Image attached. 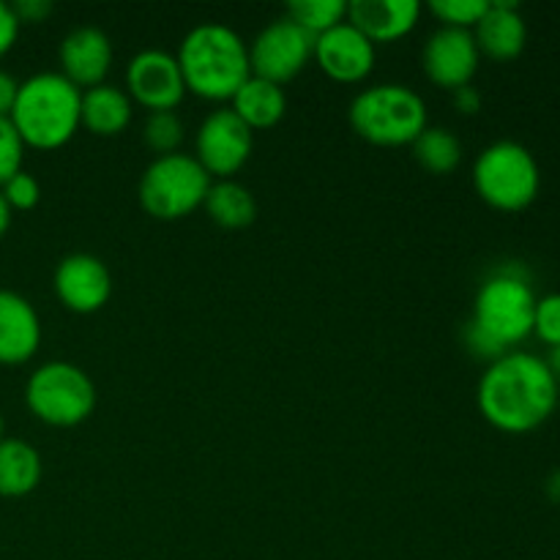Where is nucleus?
I'll return each instance as SVG.
<instances>
[{
	"instance_id": "dca6fc26",
	"label": "nucleus",
	"mask_w": 560,
	"mask_h": 560,
	"mask_svg": "<svg viewBox=\"0 0 560 560\" xmlns=\"http://www.w3.org/2000/svg\"><path fill=\"white\" fill-rule=\"evenodd\" d=\"M42 345V320L25 295L0 290V364H25Z\"/></svg>"
},
{
	"instance_id": "f704fd0d",
	"label": "nucleus",
	"mask_w": 560,
	"mask_h": 560,
	"mask_svg": "<svg viewBox=\"0 0 560 560\" xmlns=\"http://www.w3.org/2000/svg\"><path fill=\"white\" fill-rule=\"evenodd\" d=\"M545 495L547 501L560 506V468L552 470V474L545 479Z\"/></svg>"
},
{
	"instance_id": "a878e982",
	"label": "nucleus",
	"mask_w": 560,
	"mask_h": 560,
	"mask_svg": "<svg viewBox=\"0 0 560 560\" xmlns=\"http://www.w3.org/2000/svg\"><path fill=\"white\" fill-rule=\"evenodd\" d=\"M490 9V0H432L430 11L441 27L474 31L481 16Z\"/></svg>"
},
{
	"instance_id": "393cba45",
	"label": "nucleus",
	"mask_w": 560,
	"mask_h": 560,
	"mask_svg": "<svg viewBox=\"0 0 560 560\" xmlns=\"http://www.w3.org/2000/svg\"><path fill=\"white\" fill-rule=\"evenodd\" d=\"M184 120L175 109H164V113H148L142 120V142L156 156H170L178 153L184 145Z\"/></svg>"
},
{
	"instance_id": "9d476101",
	"label": "nucleus",
	"mask_w": 560,
	"mask_h": 560,
	"mask_svg": "<svg viewBox=\"0 0 560 560\" xmlns=\"http://www.w3.org/2000/svg\"><path fill=\"white\" fill-rule=\"evenodd\" d=\"M255 151V131L230 107L211 109L195 137V159L211 178H233Z\"/></svg>"
},
{
	"instance_id": "6ab92c4d",
	"label": "nucleus",
	"mask_w": 560,
	"mask_h": 560,
	"mask_svg": "<svg viewBox=\"0 0 560 560\" xmlns=\"http://www.w3.org/2000/svg\"><path fill=\"white\" fill-rule=\"evenodd\" d=\"M135 118V102L118 85L102 82L96 88L82 91L80 126H85L96 137H118Z\"/></svg>"
},
{
	"instance_id": "c9c22d12",
	"label": "nucleus",
	"mask_w": 560,
	"mask_h": 560,
	"mask_svg": "<svg viewBox=\"0 0 560 560\" xmlns=\"http://www.w3.org/2000/svg\"><path fill=\"white\" fill-rule=\"evenodd\" d=\"M11 208H9V202L3 200V195H0V238H3L5 235V230L11 228Z\"/></svg>"
},
{
	"instance_id": "2eb2a0df",
	"label": "nucleus",
	"mask_w": 560,
	"mask_h": 560,
	"mask_svg": "<svg viewBox=\"0 0 560 560\" xmlns=\"http://www.w3.org/2000/svg\"><path fill=\"white\" fill-rule=\"evenodd\" d=\"M115 60L113 42L102 27L80 25L63 36L58 47L60 74L74 88H96L109 74Z\"/></svg>"
},
{
	"instance_id": "20e7f679",
	"label": "nucleus",
	"mask_w": 560,
	"mask_h": 560,
	"mask_svg": "<svg viewBox=\"0 0 560 560\" xmlns=\"http://www.w3.org/2000/svg\"><path fill=\"white\" fill-rule=\"evenodd\" d=\"M348 118L361 140L381 148L413 145L430 126L424 98L402 82H381L355 93Z\"/></svg>"
},
{
	"instance_id": "4be33fe9",
	"label": "nucleus",
	"mask_w": 560,
	"mask_h": 560,
	"mask_svg": "<svg viewBox=\"0 0 560 560\" xmlns=\"http://www.w3.org/2000/svg\"><path fill=\"white\" fill-rule=\"evenodd\" d=\"M202 208H206L208 219L224 230H246L257 219L255 195L233 178L213 180Z\"/></svg>"
},
{
	"instance_id": "7ed1b4c3",
	"label": "nucleus",
	"mask_w": 560,
	"mask_h": 560,
	"mask_svg": "<svg viewBox=\"0 0 560 560\" xmlns=\"http://www.w3.org/2000/svg\"><path fill=\"white\" fill-rule=\"evenodd\" d=\"M82 91L60 71H38L20 82L9 120L20 131L25 148L55 151L80 131Z\"/></svg>"
},
{
	"instance_id": "b1692460",
	"label": "nucleus",
	"mask_w": 560,
	"mask_h": 560,
	"mask_svg": "<svg viewBox=\"0 0 560 560\" xmlns=\"http://www.w3.org/2000/svg\"><path fill=\"white\" fill-rule=\"evenodd\" d=\"M284 16L317 38L348 20V3L345 0H293Z\"/></svg>"
},
{
	"instance_id": "e433bc0d",
	"label": "nucleus",
	"mask_w": 560,
	"mask_h": 560,
	"mask_svg": "<svg viewBox=\"0 0 560 560\" xmlns=\"http://www.w3.org/2000/svg\"><path fill=\"white\" fill-rule=\"evenodd\" d=\"M547 366H550V372L556 375L558 386H560V348H552L550 355H547Z\"/></svg>"
},
{
	"instance_id": "5701e85b",
	"label": "nucleus",
	"mask_w": 560,
	"mask_h": 560,
	"mask_svg": "<svg viewBox=\"0 0 560 560\" xmlns=\"http://www.w3.org/2000/svg\"><path fill=\"white\" fill-rule=\"evenodd\" d=\"M413 156L427 173L448 175L463 162V142L446 126H427L413 142Z\"/></svg>"
},
{
	"instance_id": "cd10ccee",
	"label": "nucleus",
	"mask_w": 560,
	"mask_h": 560,
	"mask_svg": "<svg viewBox=\"0 0 560 560\" xmlns=\"http://www.w3.org/2000/svg\"><path fill=\"white\" fill-rule=\"evenodd\" d=\"M0 195L9 202L11 211H31L42 200V186H38L36 175H31L27 170H20L16 175H11L3 186H0Z\"/></svg>"
},
{
	"instance_id": "412c9836",
	"label": "nucleus",
	"mask_w": 560,
	"mask_h": 560,
	"mask_svg": "<svg viewBox=\"0 0 560 560\" xmlns=\"http://www.w3.org/2000/svg\"><path fill=\"white\" fill-rule=\"evenodd\" d=\"M42 454L33 443L22 441V438H3L0 441V495H31L42 481Z\"/></svg>"
},
{
	"instance_id": "72a5a7b5",
	"label": "nucleus",
	"mask_w": 560,
	"mask_h": 560,
	"mask_svg": "<svg viewBox=\"0 0 560 560\" xmlns=\"http://www.w3.org/2000/svg\"><path fill=\"white\" fill-rule=\"evenodd\" d=\"M16 91H20V82L9 71L0 69V118H9L11 115L16 102Z\"/></svg>"
},
{
	"instance_id": "4c0bfd02",
	"label": "nucleus",
	"mask_w": 560,
	"mask_h": 560,
	"mask_svg": "<svg viewBox=\"0 0 560 560\" xmlns=\"http://www.w3.org/2000/svg\"><path fill=\"white\" fill-rule=\"evenodd\" d=\"M5 438V424H3V416H0V441Z\"/></svg>"
},
{
	"instance_id": "f03ea898",
	"label": "nucleus",
	"mask_w": 560,
	"mask_h": 560,
	"mask_svg": "<svg viewBox=\"0 0 560 560\" xmlns=\"http://www.w3.org/2000/svg\"><path fill=\"white\" fill-rule=\"evenodd\" d=\"M175 58L186 91L206 102H230L252 77L249 44L222 22H202L191 27Z\"/></svg>"
},
{
	"instance_id": "1a4fd4ad",
	"label": "nucleus",
	"mask_w": 560,
	"mask_h": 560,
	"mask_svg": "<svg viewBox=\"0 0 560 560\" xmlns=\"http://www.w3.org/2000/svg\"><path fill=\"white\" fill-rule=\"evenodd\" d=\"M312 55H315V36L288 16H279L268 22L249 44L252 77L284 85L306 69Z\"/></svg>"
},
{
	"instance_id": "473e14b6",
	"label": "nucleus",
	"mask_w": 560,
	"mask_h": 560,
	"mask_svg": "<svg viewBox=\"0 0 560 560\" xmlns=\"http://www.w3.org/2000/svg\"><path fill=\"white\" fill-rule=\"evenodd\" d=\"M452 102L463 115H476L481 109V93L474 85L457 88V91H452Z\"/></svg>"
},
{
	"instance_id": "f257e3e1",
	"label": "nucleus",
	"mask_w": 560,
	"mask_h": 560,
	"mask_svg": "<svg viewBox=\"0 0 560 560\" xmlns=\"http://www.w3.org/2000/svg\"><path fill=\"white\" fill-rule=\"evenodd\" d=\"M560 386L547 359L528 350H509L487 364L476 388V405L490 427L506 435L539 430L556 416Z\"/></svg>"
},
{
	"instance_id": "f3484780",
	"label": "nucleus",
	"mask_w": 560,
	"mask_h": 560,
	"mask_svg": "<svg viewBox=\"0 0 560 560\" xmlns=\"http://www.w3.org/2000/svg\"><path fill=\"white\" fill-rule=\"evenodd\" d=\"M419 0H353L348 3V22L372 44H392L408 36L421 20Z\"/></svg>"
},
{
	"instance_id": "0eeeda50",
	"label": "nucleus",
	"mask_w": 560,
	"mask_h": 560,
	"mask_svg": "<svg viewBox=\"0 0 560 560\" xmlns=\"http://www.w3.org/2000/svg\"><path fill=\"white\" fill-rule=\"evenodd\" d=\"M213 178L191 153L156 156L140 175L137 200L148 217L159 222H178L206 202Z\"/></svg>"
},
{
	"instance_id": "2f4dec72",
	"label": "nucleus",
	"mask_w": 560,
	"mask_h": 560,
	"mask_svg": "<svg viewBox=\"0 0 560 560\" xmlns=\"http://www.w3.org/2000/svg\"><path fill=\"white\" fill-rule=\"evenodd\" d=\"M20 20H16L14 9H11V3H5V0H0V58H3L5 52H9L11 47L16 44V36H20Z\"/></svg>"
},
{
	"instance_id": "a211bd4d",
	"label": "nucleus",
	"mask_w": 560,
	"mask_h": 560,
	"mask_svg": "<svg viewBox=\"0 0 560 560\" xmlns=\"http://www.w3.org/2000/svg\"><path fill=\"white\" fill-rule=\"evenodd\" d=\"M474 38L490 60H514L528 44V22L514 0H490V9L474 27Z\"/></svg>"
},
{
	"instance_id": "7c9ffc66",
	"label": "nucleus",
	"mask_w": 560,
	"mask_h": 560,
	"mask_svg": "<svg viewBox=\"0 0 560 560\" xmlns=\"http://www.w3.org/2000/svg\"><path fill=\"white\" fill-rule=\"evenodd\" d=\"M20 25H38V22L47 20L52 14V3L49 0H16L11 3Z\"/></svg>"
},
{
	"instance_id": "bb28decb",
	"label": "nucleus",
	"mask_w": 560,
	"mask_h": 560,
	"mask_svg": "<svg viewBox=\"0 0 560 560\" xmlns=\"http://www.w3.org/2000/svg\"><path fill=\"white\" fill-rule=\"evenodd\" d=\"M534 337L547 348H560V293H547L536 299Z\"/></svg>"
},
{
	"instance_id": "f8f14e48",
	"label": "nucleus",
	"mask_w": 560,
	"mask_h": 560,
	"mask_svg": "<svg viewBox=\"0 0 560 560\" xmlns=\"http://www.w3.org/2000/svg\"><path fill=\"white\" fill-rule=\"evenodd\" d=\"M481 52L476 47L474 31L459 27H438L430 33L421 49V69L432 85L443 91H457L474 82L479 71Z\"/></svg>"
},
{
	"instance_id": "423d86ee",
	"label": "nucleus",
	"mask_w": 560,
	"mask_h": 560,
	"mask_svg": "<svg viewBox=\"0 0 560 560\" xmlns=\"http://www.w3.org/2000/svg\"><path fill=\"white\" fill-rule=\"evenodd\" d=\"M476 195L503 213L525 211L541 191V167L530 148L517 140H495L474 162Z\"/></svg>"
},
{
	"instance_id": "c756f323",
	"label": "nucleus",
	"mask_w": 560,
	"mask_h": 560,
	"mask_svg": "<svg viewBox=\"0 0 560 560\" xmlns=\"http://www.w3.org/2000/svg\"><path fill=\"white\" fill-rule=\"evenodd\" d=\"M463 342H465V350H468L474 359L485 361V364H492V361H498L501 355H506L509 350L503 348L501 342H498L495 337H490V334L485 331V328L476 326L474 320L465 323L463 328Z\"/></svg>"
},
{
	"instance_id": "6e6552de",
	"label": "nucleus",
	"mask_w": 560,
	"mask_h": 560,
	"mask_svg": "<svg viewBox=\"0 0 560 560\" xmlns=\"http://www.w3.org/2000/svg\"><path fill=\"white\" fill-rule=\"evenodd\" d=\"M25 405L42 424L69 430L96 410V386L82 366L71 361H47L25 383Z\"/></svg>"
},
{
	"instance_id": "aec40b11",
	"label": "nucleus",
	"mask_w": 560,
	"mask_h": 560,
	"mask_svg": "<svg viewBox=\"0 0 560 560\" xmlns=\"http://www.w3.org/2000/svg\"><path fill=\"white\" fill-rule=\"evenodd\" d=\"M230 109H233L252 131L273 129V126L284 118V113H288V96H284V88L277 85V82L249 77V80L235 91V96L230 98Z\"/></svg>"
},
{
	"instance_id": "39448f33",
	"label": "nucleus",
	"mask_w": 560,
	"mask_h": 560,
	"mask_svg": "<svg viewBox=\"0 0 560 560\" xmlns=\"http://www.w3.org/2000/svg\"><path fill=\"white\" fill-rule=\"evenodd\" d=\"M536 299L534 284L523 262H506L495 268L479 284L470 320L485 328L506 350H514L534 334Z\"/></svg>"
},
{
	"instance_id": "4468645a",
	"label": "nucleus",
	"mask_w": 560,
	"mask_h": 560,
	"mask_svg": "<svg viewBox=\"0 0 560 560\" xmlns=\"http://www.w3.org/2000/svg\"><path fill=\"white\" fill-rule=\"evenodd\" d=\"M312 58L317 60L323 74L331 77L334 82L355 85V82H364L375 69L377 47L345 20L342 25L331 27L315 38Z\"/></svg>"
},
{
	"instance_id": "9b49d317",
	"label": "nucleus",
	"mask_w": 560,
	"mask_h": 560,
	"mask_svg": "<svg viewBox=\"0 0 560 560\" xmlns=\"http://www.w3.org/2000/svg\"><path fill=\"white\" fill-rule=\"evenodd\" d=\"M126 93L148 113H164L178 107L189 91L173 52L142 49L126 66Z\"/></svg>"
},
{
	"instance_id": "ddd939ff",
	"label": "nucleus",
	"mask_w": 560,
	"mask_h": 560,
	"mask_svg": "<svg viewBox=\"0 0 560 560\" xmlns=\"http://www.w3.org/2000/svg\"><path fill=\"white\" fill-rule=\"evenodd\" d=\"M52 290L69 312L93 315L113 299V273L102 257L74 252L55 266Z\"/></svg>"
},
{
	"instance_id": "c85d7f7f",
	"label": "nucleus",
	"mask_w": 560,
	"mask_h": 560,
	"mask_svg": "<svg viewBox=\"0 0 560 560\" xmlns=\"http://www.w3.org/2000/svg\"><path fill=\"white\" fill-rule=\"evenodd\" d=\"M25 162V142L9 118H0V186L16 175Z\"/></svg>"
}]
</instances>
